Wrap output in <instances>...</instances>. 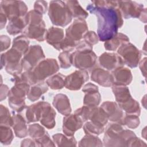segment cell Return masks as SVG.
I'll return each instance as SVG.
<instances>
[{
    "label": "cell",
    "mask_w": 147,
    "mask_h": 147,
    "mask_svg": "<svg viewBox=\"0 0 147 147\" xmlns=\"http://www.w3.org/2000/svg\"><path fill=\"white\" fill-rule=\"evenodd\" d=\"M91 79L99 85L105 87H111L113 84L111 74L109 71L103 68L96 67L94 68L91 71Z\"/></svg>",
    "instance_id": "d6986e66"
},
{
    "label": "cell",
    "mask_w": 147,
    "mask_h": 147,
    "mask_svg": "<svg viewBox=\"0 0 147 147\" xmlns=\"http://www.w3.org/2000/svg\"><path fill=\"white\" fill-rule=\"evenodd\" d=\"M79 146H103V142L97 136L86 134L79 142Z\"/></svg>",
    "instance_id": "d590c367"
},
{
    "label": "cell",
    "mask_w": 147,
    "mask_h": 147,
    "mask_svg": "<svg viewBox=\"0 0 147 147\" xmlns=\"http://www.w3.org/2000/svg\"><path fill=\"white\" fill-rule=\"evenodd\" d=\"M91 108V107L84 105L76 109L75 111L74 114L76 115L83 122H86L88 120Z\"/></svg>",
    "instance_id": "7bdbcfd3"
},
{
    "label": "cell",
    "mask_w": 147,
    "mask_h": 147,
    "mask_svg": "<svg viewBox=\"0 0 147 147\" xmlns=\"http://www.w3.org/2000/svg\"><path fill=\"white\" fill-rule=\"evenodd\" d=\"M13 127L15 135L18 138H24L28 134V129L26 126V122L21 114H16L12 116Z\"/></svg>",
    "instance_id": "d4e9b609"
},
{
    "label": "cell",
    "mask_w": 147,
    "mask_h": 147,
    "mask_svg": "<svg viewBox=\"0 0 147 147\" xmlns=\"http://www.w3.org/2000/svg\"><path fill=\"white\" fill-rule=\"evenodd\" d=\"M98 60L100 65L109 71H112L125 65L122 58L115 53L104 52L100 55Z\"/></svg>",
    "instance_id": "2e32d148"
},
{
    "label": "cell",
    "mask_w": 147,
    "mask_h": 147,
    "mask_svg": "<svg viewBox=\"0 0 147 147\" xmlns=\"http://www.w3.org/2000/svg\"><path fill=\"white\" fill-rule=\"evenodd\" d=\"M46 103L47 102L40 101L26 107L25 113L26 123L35 122L40 120Z\"/></svg>",
    "instance_id": "7402d4cb"
},
{
    "label": "cell",
    "mask_w": 147,
    "mask_h": 147,
    "mask_svg": "<svg viewBox=\"0 0 147 147\" xmlns=\"http://www.w3.org/2000/svg\"><path fill=\"white\" fill-rule=\"evenodd\" d=\"M22 55L14 48H11L1 56V68L5 67L6 71L14 76L21 74L23 69L21 64Z\"/></svg>",
    "instance_id": "52a82bcc"
},
{
    "label": "cell",
    "mask_w": 147,
    "mask_h": 147,
    "mask_svg": "<svg viewBox=\"0 0 147 147\" xmlns=\"http://www.w3.org/2000/svg\"><path fill=\"white\" fill-rule=\"evenodd\" d=\"M117 53L123 60L124 64L132 68L138 66L141 57V53L140 50L129 42L123 44L119 47Z\"/></svg>",
    "instance_id": "9c48e42d"
},
{
    "label": "cell",
    "mask_w": 147,
    "mask_h": 147,
    "mask_svg": "<svg viewBox=\"0 0 147 147\" xmlns=\"http://www.w3.org/2000/svg\"><path fill=\"white\" fill-rule=\"evenodd\" d=\"M146 127H145L144 128V129H143V130H142V136L143 135V134H144V138H145V139H146Z\"/></svg>",
    "instance_id": "9f6ffc18"
},
{
    "label": "cell",
    "mask_w": 147,
    "mask_h": 147,
    "mask_svg": "<svg viewBox=\"0 0 147 147\" xmlns=\"http://www.w3.org/2000/svg\"><path fill=\"white\" fill-rule=\"evenodd\" d=\"M34 140L36 141L38 146H56L55 144H54L53 141H52V140L51 139L48 132L42 137Z\"/></svg>",
    "instance_id": "bcb514c9"
},
{
    "label": "cell",
    "mask_w": 147,
    "mask_h": 147,
    "mask_svg": "<svg viewBox=\"0 0 147 147\" xmlns=\"http://www.w3.org/2000/svg\"><path fill=\"white\" fill-rule=\"evenodd\" d=\"M83 122L75 114L65 115L63 120V132L67 136H74V133L80 129Z\"/></svg>",
    "instance_id": "e0dca14e"
},
{
    "label": "cell",
    "mask_w": 147,
    "mask_h": 147,
    "mask_svg": "<svg viewBox=\"0 0 147 147\" xmlns=\"http://www.w3.org/2000/svg\"><path fill=\"white\" fill-rule=\"evenodd\" d=\"M111 76L113 80V84L120 86H127L133 80L131 71L127 68L121 67L112 71Z\"/></svg>",
    "instance_id": "ffe728a7"
},
{
    "label": "cell",
    "mask_w": 147,
    "mask_h": 147,
    "mask_svg": "<svg viewBox=\"0 0 147 147\" xmlns=\"http://www.w3.org/2000/svg\"><path fill=\"white\" fill-rule=\"evenodd\" d=\"M64 2L72 18L85 20L88 16V13L80 6L78 1H67Z\"/></svg>",
    "instance_id": "f546056e"
},
{
    "label": "cell",
    "mask_w": 147,
    "mask_h": 147,
    "mask_svg": "<svg viewBox=\"0 0 147 147\" xmlns=\"http://www.w3.org/2000/svg\"><path fill=\"white\" fill-rule=\"evenodd\" d=\"M130 130H125L119 123H110L105 131L103 145L105 146H127L130 140L136 137Z\"/></svg>",
    "instance_id": "3957f363"
},
{
    "label": "cell",
    "mask_w": 147,
    "mask_h": 147,
    "mask_svg": "<svg viewBox=\"0 0 147 147\" xmlns=\"http://www.w3.org/2000/svg\"><path fill=\"white\" fill-rule=\"evenodd\" d=\"M28 134L34 140L38 139L44 136L47 131L38 123H33L28 126Z\"/></svg>",
    "instance_id": "f35d334b"
},
{
    "label": "cell",
    "mask_w": 147,
    "mask_h": 147,
    "mask_svg": "<svg viewBox=\"0 0 147 147\" xmlns=\"http://www.w3.org/2000/svg\"><path fill=\"white\" fill-rule=\"evenodd\" d=\"M27 25L28 24L25 16L24 17H15L9 20L6 26V30L10 35L15 36L23 32Z\"/></svg>",
    "instance_id": "484cf974"
},
{
    "label": "cell",
    "mask_w": 147,
    "mask_h": 147,
    "mask_svg": "<svg viewBox=\"0 0 147 147\" xmlns=\"http://www.w3.org/2000/svg\"><path fill=\"white\" fill-rule=\"evenodd\" d=\"M122 110H123L126 114H133L139 116L141 113V108L138 102L133 98L127 102L119 105Z\"/></svg>",
    "instance_id": "e575fe53"
},
{
    "label": "cell",
    "mask_w": 147,
    "mask_h": 147,
    "mask_svg": "<svg viewBox=\"0 0 147 147\" xmlns=\"http://www.w3.org/2000/svg\"><path fill=\"white\" fill-rule=\"evenodd\" d=\"M44 59L45 55L40 45H33L29 47L28 52L21 59V64L24 70L31 71Z\"/></svg>",
    "instance_id": "8fae6325"
},
{
    "label": "cell",
    "mask_w": 147,
    "mask_h": 147,
    "mask_svg": "<svg viewBox=\"0 0 147 147\" xmlns=\"http://www.w3.org/2000/svg\"><path fill=\"white\" fill-rule=\"evenodd\" d=\"M48 14L52 24L64 27L72 21V17L65 3L62 1H52L49 2Z\"/></svg>",
    "instance_id": "5b68a950"
},
{
    "label": "cell",
    "mask_w": 147,
    "mask_h": 147,
    "mask_svg": "<svg viewBox=\"0 0 147 147\" xmlns=\"http://www.w3.org/2000/svg\"><path fill=\"white\" fill-rule=\"evenodd\" d=\"M82 91L85 94L83 98L84 105L93 107L99 105L101 96L97 86L90 82L88 83L83 86Z\"/></svg>",
    "instance_id": "9a60e30c"
},
{
    "label": "cell",
    "mask_w": 147,
    "mask_h": 147,
    "mask_svg": "<svg viewBox=\"0 0 147 147\" xmlns=\"http://www.w3.org/2000/svg\"><path fill=\"white\" fill-rule=\"evenodd\" d=\"M100 107L106 112L110 121L121 124L124 115L122 110L117 103L111 101H106L103 102Z\"/></svg>",
    "instance_id": "ac0fdd59"
},
{
    "label": "cell",
    "mask_w": 147,
    "mask_h": 147,
    "mask_svg": "<svg viewBox=\"0 0 147 147\" xmlns=\"http://www.w3.org/2000/svg\"><path fill=\"white\" fill-rule=\"evenodd\" d=\"M129 38L122 33H117L111 39L105 41L104 47L107 51H114L118 49L122 44L128 42Z\"/></svg>",
    "instance_id": "83f0119b"
},
{
    "label": "cell",
    "mask_w": 147,
    "mask_h": 147,
    "mask_svg": "<svg viewBox=\"0 0 147 147\" xmlns=\"http://www.w3.org/2000/svg\"><path fill=\"white\" fill-rule=\"evenodd\" d=\"M34 10L41 13V14H44L48 9V3L47 1H37L34 3Z\"/></svg>",
    "instance_id": "7dc6e473"
},
{
    "label": "cell",
    "mask_w": 147,
    "mask_h": 147,
    "mask_svg": "<svg viewBox=\"0 0 147 147\" xmlns=\"http://www.w3.org/2000/svg\"><path fill=\"white\" fill-rule=\"evenodd\" d=\"M118 8L125 19L138 18L144 9L142 4L132 1H118Z\"/></svg>",
    "instance_id": "7c38bea8"
},
{
    "label": "cell",
    "mask_w": 147,
    "mask_h": 147,
    "mask_svg": "<svg viewBox=\"0 0 147 147\" xmlns=\"http://www.w3.org/2000/svg\"><path fill=\"white\" fill-rule=\"evenodd\" d=\"M21 146H38L34 139L26 138L21 141Z\"/></svg>",
    "instance_id": "f907efd6"
},
{
    "label": "cell",
    "mask_w": 147,
    "mask_h": 147,
    "mask_svg": "<svg viewBox=\"0 0 147 147\" xmlns=\"http://www.w3.org/2000/svg\"><path fill=\"white\" fill-rule=\"evenodd\" d=\"M78 42H75L67 37H64L62 42H61L60 49V51L62 50L63 51L67 52H71L75 49L76 45Z\"/></svg>",
    "instance_id": "f6af8a7d"
},
{
    "label": "cell",
    "mask_w": 147,
    "mask_h": 147,
    "mask_svg": "<svg viewBox=\"0 0 147 147\" xmlns=\"http://www.w3.org/2000/svg\"><path fill=\"white\" fill-rule=\"evenodd\" d=\"M48 90V86L45 82H41L32 86L27 94L28 99L34 102L38 100L40 97Z\"/></svg>",
    "instance_id": "f1b7e54d"
},
{
    "label": "cell",
    "mask_w": 147,
    "mask_h": 147,
    "mask_svg": "<svg viewBox=\"0 0 147 147\" xmlns=\"http://www.w3.org/2000/svg\"><path fill=\"white\" fill-rule=\"evenodd\" d=\"M88 119L92 123L103 127L109 121L107 115L104 110L98 106L91 108Z\"/></svg>",
    "instance_id": "4316f807"
},
{
    "label": "cell",
    "mask_w": 147,
    "mask_h": 147,
    "mask_svg": "<svg viewBox=\"0 0 147 147\" xmlns=\"http://www.w3.org/2000/svg\"><path fill=\"white\" fill-rule=\"evenodd\" d=\"M86 9L97 18V34L101 41L113 37L123 25L122 16L118 8L98 7L91 3Z\"/></svg>",
    "instance_id": "6da1fadb"
},
{
    "label": "cell",
    "mask_w": 147,
    "mask_h": 147,
    "mask_svg": "<svg viewBox=\"0 0 147 147\" xmlns=\"http://www.w3.org/2000/svg\"><path fill=\"white\" fill-rule=\"evenodd\" d=\"M83 130L86 134L98 136L105 130V127L96 125L91 121H86L83 126Z\"/></svg>",
    "instance_id": "74e56055"
},
{
    "label": "cell",
    "mask_w": 147,
    "mask_h": 147,
    "mask_svg": "<svg viewBox=\"0 0 147 147\" xmlns=\"http://www.w3.org/2000/svg\"><path fill=\"white\" fill-rule=\"evenodd\" d=\"M88 79L89 75L86 71L76 70L65 77V87L69 90H79Z\"/></svg>",
    "instance_id": "5bb4252c"
},
{
    "label": "cell",
    "mask_w": 147,
    "mask_h": 147,
    "mask_svg": "<svg viewBox=\"0 0 147 147\" xmlns=\"http://www.w3.org/2000/svg\"><path fill=\"white\" fill-rule=\"evenodd\" d=\"M71 55V53H70L69 52L63 51L62 52L60 53L58 56V59L60 62V67L61 68L67 69L71 66L72 64Z\"/></svg>",
    "instance_id": "b9f144b4"
},
{
    "label": "cell",
    "mask_w": 147,
    "mask_h": 147,
    "mask_svg": "<svg viewBox=\"0 0 147 147\" xmlns=\"http://www.w3.org/2000/svg\"><path fill=\"white\" fill-rule=\"evenodd\" d=\"M146 57L143 58L139 63V67L142 72V75L145 77L146 75Z\"/></svg>",
    "instance_id": "f5cc1de1"
},
{
    "label": "cell",
    "mask_w": 147,
    "mask_h": 147,
    "mask_svg": "<svg viewBox=\"0 0 147 147\" xmlns=\"http://www.w3.org/2000/svg\"><path fill=\"white\" fill-rule=\"evenodd\" d=\"M112 91L118 105L127 102L132 98L128 87L125 86L113 84Z\"/></svg>",
    "instance_id": "4dcf8cb0"
},
{
    "label": "cell",
    "mask_w": 147,
    "mask_h": 147,
    "mask_svg": "<svg viewBox=\"0 0 147 147\" xmlns=\"http://www.w3.org/2000/svg\"><path fill=\"white\" fill-rule=\"evenodd\" d=\"M53 142L57 146H76L77 142L74 136L69 137L61 133H56L52 136Z\"/></svg>",
    "instance_id": "1f68e13d"
},
{
    "label": "cell",
    "mask_w": 147,
    "mask_h": 147,
    "mask_svg": "<svg viewBox=\"0 0 147 147\" xmlns=\"http://www.w3.org/2000/svg\"><path fill=\"white\" fill-rule=\"evenodd\" d=\"M88 32V26L85 20L76 19L65 30V37L78 42L83 39L84 34Z\"/></svg>",
    "instance_id": "4fadbf2b"
},
{
    "label": "cell",
    "mask_w": 147,
    "mask_h": 147,
    "mask_svg": "<svg viewBox=\"0 0 147 147\" xmlns=\"http://www.w3.org/2000/svg\"><path fill=\"white\" fill-rule=\"evenodd\" d=\"M65 77L64 75L58 73L47 79L45 83L52 90H60L65 87Z\"/></svg>",
    "instance_id": "836d02e7"
},
{
    "label": "cell",
    "mask_w": 147,
    "mask_h": 147,
    "mask_svg": "<svg viewBox=\"0 0 147 147\" xmlns=\"http://www.w3.org/2000/svg\"><path fill=\"white\" fill-rule=\"evenodd\" d=\"M59 65L55 59L48 58L41 61L32 70L22 73L23 79L30 86L43 82L46 78L55 74Z\"/></svg>",
    "instance_id": "7a4b0ae2"
},
{
    "label": "cell",
    "mask_w": 147,
    "mask_h": 147,
    "mask_svg": "<svg viewBox=\"0 0 147 147\" xmlns=\"http://www.w3.org/2000/svg\"><path fill=\"white\" fill-rule=\"evenodd\" d=\"M10 41L11 40L7 36H1V52H3L9 48L11 42Z\"/></svg>",
    "instance_id": "c3c4849f"
},
{
    "label": "cell",
    "mask_w": 147,
    "mask_h": 147,
    "mask_svg": "<svg viewBox=\"0 0 147 147\" xmlns=\"http://www.w3.org/2000/svg\"><path fill=\"white\" fill-rule=\"evenodd\" d=\"M71 64L80 70L91 69L96 64L97 56L92 50L75 51L71 55Z\"/></svg>",
    "instance_id": "ba28073f"
},
{
    "label": "cell",
    "mask_w": 147,
    "mask_h": 147,
    "mask_svg": "<svg viewBox=\"0 0 147 147\" xmlns=\"http://www.w3.org/2000/svg\"><path fill=\"white\" fill-rule=\"evenodd\" d=\"M0 9L10 20L15 17L25 16L28 9L25 3L21 1H2Z\"/></svg>",
    "instance_id": "30bf717a"
},
{
    "label": "cell",
    "mask_w": 147,
    "mask_h": 147,
    "mask_svg": "<svg viewBox=\"0 0 147 147\" xmlns=\"http://www.w3.org/2000/svg\"><path fill=\"white\" fill-rule=\"evenodd\" d=\"M29 43L30 41L27 37L24 35H21L13 39L11 48L24 55L29 48Z\"/></svg>",
    "instance_id": "d6a6232c"
},
{
    "label": "cell",
    "mask_w": 147,
    "mask_h": 147,
    "mask_svg": "<svg viewBox=\"0 0 147 147\" xmlns=\"http://www.w3.org/2000/svg\"><path fill=\"white\" fill-rule=\"evenodd\" d=\"M83 39L86 42L91 46L97 44L99 40L98 34L94 31H88L86 32Z\"/></svg>",
    "instance_id": "ee69618b"
},
{
    "label": "cell",
    "mask_w": 147,
    "mask_h": 147,
    "mask_svg": "<svg viewBox=\"0 0 147 147\" xmlns=\"http://www.w3.org/2000/svg\"><path fill=\"white\" fill-rule=\"evenodd\" d=\"M138 19L144 23L146 22V9L144 8Z\"/></svg>",
    "instance_id": "11a10c76"
},
{
    "label": "cell",
    "mask_w": 147,
    "mask_h": 147,
    "mask_svg": "<svg viewBox=\"0 0 147 147\" xmlns=\"http://www.w3.org/2000/svg\"><path fill=\"white\" fill-rule=\"evenodd\" d=\"M7 21V17L5 14L0 11V25H1V29L4 28Z\"/></svg>",
    "instance_id": "db71d44e"
},
{
    "label": "cell",
    "mask_w": 147,
    "mask_h": 147,
    "mask_svg": "<svg viewBox=\"0 0 147 147\" xmlns=\"http://www.w3.org/2000/svg\"><path fill=\"white\" fill-rule=\"evenodd\" d=\"M140 123V121L138 115L133 114H126L125 116H123L121 122V124L126 125L130 129L137 128Z\"/></svg>",
    "instance_id": "60d3db41"
},
{
    "label": "cell",
    "mask_w": 147,
    "mask_h": 147,
    "mask_svg": "<svg viewBox=\"0 0 147 147\" xmlns=\"http://www.w3.org/2000/svg\"><path fill=\"white\" fill-rule=\"evenodd\" d=\"M9 92V89L7 86L5 84H1V100H3L6 99V96H7Z\"/></svg>",
    "instance_id": "816d5d0a"
},
{
    "label": "cell",
    "mask_w": 147,
    "mask_h": 147,
    "mask_svg": "<svg viewBox=\"0 0 147 147\" xmlns=\"http://www.w3.org/2000/svg\"><path fill=\"white\" fill-rule=\"evenodd\" d=\"M13 118L9 109L3 105H0V124L10 127L12 126Z\"/></svg>",
    "instance_id": "ab89813d"
},
{
    "label": "cell",
    "mask_w": 147,
    "mask_h": 147,
    "mask_svg": "<svg viewBox=\"0 0 147 147\" xmlns=\"http://www.w3.org/2000/svg\"><path fill=\"white\" fill-rule=\"evenodd\" d=\"M14 138V134L10 127L0 125V140L2 144L8 145L11 144Z\"/></svg>",
    "instance_id": "8d00e7d4"
},
{
    "label": "cell",
    "mask_w": 147,
    "mask_h": 147,
    "mask_svg": "<svg viewBox=\"0 0 147 147\" xmlns=\"http://www.w3.org/2000/svg\"><path fill=\"white\" fill-rule=\"evenodd\" d=\"M56 113L55 110L49 103L47 102L40 120V123L48 129H53L56 125Z\"/></svg>",
    "instance_id": "cb8c5ba5"
},
{
    "label": "cell",
    "mask_w": 147,
    "mask_h": 147,
    "mask_svg": "<svg viewBox=\"0 0 147 147\" xmlns=\"http://www.w3.org/2000/svg\"><path fill=\"white\" fill-rule=\"evenodd\" d=\"M25 18L28 25L23 31V35L38 41H44L47 30L42 14L33 9L27 13Z\"/></svg>",
    "instance_id": "277c9868"
},
{
    "label": "cell",
    "mask_w": 147,
    "mask_h": 147,
    "mask_svg": "<svg viewBox=\"0 0 147 147\" xmlns=\"http://www.w3.org/2000/svg\"><path fill=\"white\" fill-rule=\"evenodd\" d=\"M64 38V30L61 28L52 26L47 32L45 38L47 42L57 51H60V46Z\"/></svg>",
    "instance_id": "44dd1931"
},
{
    "label": "cell",
    "mask_w": 147,
    "mask_h": 147,
    "mask_svg": "<svg viewBox=\"0 0 147 147\" xmlns=\"http://www.w3.org/2000/svg\"><path fill=\"white\" fill-rule=\"evenodd\" d=\"M52 104L57 111L64 116L69 115L71 113L72 109L69 99L65 94H57L55 95Z\"/></svg>",
    "instance_id": "603a6c76"
},
{
    "label": "cell",
    "mask_w": 147,
    "mask_h": 147,
    "mask_svg": "<svg viewBox=\"0 0 147 147\" xmlns=\"http://www.w3.org/2000/svg\"><path fill=\"white\" fill-rule=\"evenodd\" d=\"M30 86L23 82H14V86L9 90L7 95L8 104L11 109L17 112H21L26 107L25 100Z\"/></svg>",
    "instance_id": "8992f818"
},
{
    "label": "cell",
    "mask_w": 147,
    "mask_h": 147,
    "mask_svg": "<svg viewBox=\"0 0 147 147\" xmlns=\"http://www.w3.org/2000/svg\"><path fill=\"white\" fill-rule=\"evenodd\" d=\"M127 146H146V144L140 138L136 136L130 140Z\"/></svg>",
    "instance_id": "681fc988"
}]
</instances>
